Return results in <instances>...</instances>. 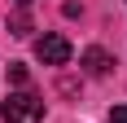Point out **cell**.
I'll list each match as a JSON object with an SVG mask.
<instances>
[{"label": "cell", "instance_id": "obj_2", "mask_svg": "<svg viewBox=\"0 0 127 123\" xmlns=\"http://www.w3.org/2000/svg\"><path fill=\"white\" fill-rule=\"evenodd\" d=\"M35 57L44 62V66H66V62H70V40L66 35H39Z\"/></svg>", "mask_w": 127, "mask_h": 123}, {"label": "cell", "instance_id": "obj_4", "mask_svg": "<svg viewBox=\"0 0 127 123\" xmlns=\"http://www.w3.org/2000/svg\"><path fill=\"white\" fill-rule=\"evenodd\" d=\"M9 31H13V35H31V13H26V9H13Z\"/></svg>", "mask_w": 127, "mask_h": 123}, {"label": "cell", "instance_id": "obj_7", "mask_svg": "<svg viewBox=\"0 0 127 123\" xmlns=\"http://www.w3.org/2000/svg\"><path fill=\"white\" fill-rule=\"evenodd\" d=\"M13 9H31V0H13Z\"/></svg>", "mask_w": 127, "mask_h": 123}, {"label": "cell", "instance_id": "obj_3", "mask_svg": "<svg viewBox=\"0 0 127 123\" xmlns=\"http://www.w3.org/2000/svg\"><path fill=\"white\" fill-rule=\"evenodd\" d=\"M110 66H114V57H110L105 49H88V53H83V70L96 75V79H101V75H110Z\"/></svg>", "mask_w": 127, "mask_h": 123}, {"label": "cell", "instance_id": "obj_5", "mask_svg": "<svg viewBox=\"0 0 127 123\" xmlns=\"http://www.w3.org/2000/svg\"><path fill=\"white\" fill-rule=\"evenodd\" d=\"M9 79H13V84H31V70H26V66H22V62H13V66H9Z\"/></svg>", "mask_w": 127, "mask_h": 123}, {"label": "cell", "instance_id": "obj_6", "mask_svg": "<svg viewBox=\"0 0 127 123\" xmlns=\"http://www.w3.org/2000/svg\"><path fill=\"white\" fill-rule=\"evenodd\" d=\"M110 123H127V106H114L110 110Z\"/></svg>", "mask_w": 127, "mask_h": 123}, {"label": "cell", "instance_id": "obj_1", "mask_svg": "<svg viewBox=\"0 0 127 123\" xmlns=\"http://www.w3.org/2000/svg\"><path fill=\"white\" fill-rule=\"evenodd\" d=\"M0 119L4 123H39L44 119V101L35 92H13L0 101Z\"/></svg>", "mask_w": 127, "mask_h": 123}]
</instances>
